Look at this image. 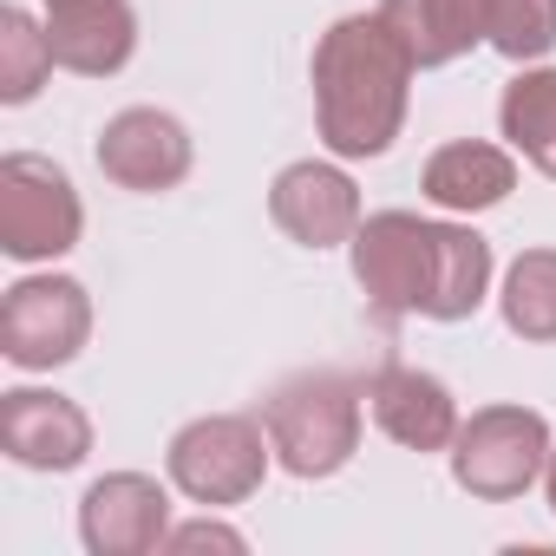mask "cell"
<instances>
[{
    "label": "cell",
    "mask_w": 556,
    "mask_h": 556,
    "mask_svg": "<svg viewBox=\"0 0 556 556\" xmlns=\"http://www.w3.org/2000/svg\"><path fill=\"white\" fill-rule=\"evenodd\" d=\"M413 53L406 40L387 27V14H348L321 34L315 47V125L321 144L348 164L361 157H387L400 125H406V99H413Z\"/></svg>",
    "instance_id": "1"
},
{
    "label": "cell",
    "mask_w": 556,
    "mask_h": 556,
    "mask_svg": "<svg viewBox=\"0 0 556 556\" xmlns=\"http://www.w3.org/2000/svg\"><path fill=\"white\" fill-rule=\"evenodd\" d=\"M361 400H367V387H354L348 374H328V367L282 380L262 400L275 465L295 478H334L361 452Z\"/></svg>",
    "instance_id": "2"
},
{
    "label": "cell",
    "mask_w": 556,
    "mask_h": 556,
    "mask_svg": "<svg viewBox=\"0 0 556 556\" xmlns=\"http://www.w3.org/2000/svg\"><path fill=\"white\" fill-rule=\"evenodd\" d=\"M268 426L249 419V413H210V419H190L170 452H164V471L170 484L203 504V510H223V504H242L262 491L268 478Z\"/></svg>",
    "instance_id": "3"
},
{
    "label": "cell",
    "mask_w": 556,
    "mask_h": 556,
    "mask_svg": "<svg viewBox=\"0 0 556 556\" xmlns=\"http://www.w3.org/2000/svg\"><path fill=\"white\" fill-rule=\"evenodd\" d=\"M549 445L556 439L536 406H478L452 439V478L484 504H510L543 478Z\"/></svg>",
    "instance_id": "4"
},
{
    "label": "cell",
    "mask_w": 556,
    "mask_h": 556,
    "mask_svg": "<svg viewBox=\"0 0 556 556\" xmlns=\"http://www.w3.org/2000/svg\"><path fill=\"white\" fill-rule=\"evenodd\" d=\"M354 282L380 315H426L432 282H439V223L413 210H380L361 216L354 229Z\"/></svg>",
    "instance_id": "5"
},
{
    "label": "cell",
    "mask_w": 556,
    "mask_h": 556,
    "mask_svg": "<svg viewBox=\"0 0 556 556\" xmlns=\"http://www.w3.org/2000/svg\"><path fill=\"white\" fill-rule=\"evenodd\" d=\"M79 229H86V203L53 157L34 151L0 157V249L14 262H53L79 242Z\"/></svg>",
    "instance_id": "6"
},
{
    "label": "cell",
    "mask_w": 556,
    "mask_h": 556,
    "mask_svg": "<svg viewBox=\"0 0 556 556\" xmlns=\"http://www.w3.org/2000/svg\"><path fill=\"white\" fill-rule=\"evenodd\" d=\"M92 341V295L73 275H27L0 302V354L21 374H53Z\"/></svg>",
    "instance_id": "7"
},
{
    "label": "cell",
    "mask_w": 556,
    "mask_h": 556,
    "mask_svg": "<svg viewBox=\"0 0 556 556\" xmlns=\"http://www.w3.org/2000/svg\"><path fill=\"white\" fill-rule=\"evenodd\" d=\"M190 131L184 118L157 112V105H131L118 118H105L99 131V170L118 184V190H138V197H157V190H177L190 177Z\"/></svg>",
    "instance_id": "8"
},
{
    "label": "cell",
    "mask_w": 556,
    "mask_h": 556,
    "mask_svg": "<svg viewBox=\"0 0 556 556\" xmlns=\"http://www.w3.org/2000/svg\"><path fill=\"white\" fill-rule=\"evenodd\" d=\"M268 216L302 249H334V242H354V229H361V190H354V177L341 164L302 157L289 170H275Z\"/></svg>",
    "instance_id": "9"
},
{
    "label": "cell",
    "mask_w": 556,
    "mask_h": 556,
    "mask_svg": "<svg viewBox=\"0 0 556 556\" xmlns=\"http://www.w3.org/2000/svg\"><path fill=\"white\" fill-rule=\"evenodd\" d=\"M170 536V491L144 471H105L79 497V543L92 556H144Z\"/></svg>",
    "instance_id": "10"
},
{
    "label": "cell",
    "mask_w": 556,
    "mask_h": 556,
    "mask_svg": "<svg viewBox=\"0 0 556 556\" xmlns=\"http://www.w3.org/2000/svg\"><path fill=\"white\" fill-rule=\"evenodd\" d=\"M0 445L27 471H73L92 452V419L66 393L14 387V393H0Z\"/></svg>",
    "instance_id": "11"
},
{
    "label": "cell",
    "mask_w": 556,
    "mask_h": 556,
    "mask_svg": "<svg viewBox=\"0 0 556 556\" xmlns=\"http://www.w3.org/2000/svg\"><path fill=\"white\" fill-rule=\"evenodd\" d=\"M367 413L406 452H452V439L465 426L452 387L439 374H419V367H380L367 380Z\"/></svg>",
    "instance_id": "12"
},
{
    "label": "cell",
    "mask_w": 556,
    "mask_h": 556,
    "mask_svg": "<svg viewBox=\"0 0 556 556\" xmlns=\"http://www.w3.org/2000/svg\"><path fill=\"white\" fill-rule=\"evenodd\" d=\"M47 40L66 73L112 79L138 53V14L131 0H47Z\"/></svg>",
    "instance_id": "13"
},
{
    "label": "cell",
    "mask_w": 556,
    "mask_h": 556,
    "mask_svg": "<svg viewBox=\"0 0 556 556\" xmlns=\"http://www.w3.org/2000/svg\"><path fill=\"white\" fill-rule=\"evenodd\" d=\"M419 190L452 216H478V210H497L517 190V157L504 144H484V138H452L426 157Z\"/></svg>",
    "instance_id": "14"
},
{
    "label": "cell",
    "mask_w": 556,
    "mask_h": 556,
    "mask_svg": "<svg viewBox=\"0 0 556 556\" xmlns=\"http://www.w3.org/2000/svg\"><path fill=\"white\" fill-rule=\"evenodd\" d=\"M380 14L406 40L419 73L452 66L478 40H491V0H380Z\"/></svg>",
    "instance_id": "15"
},
{
    "label": "cell",
    "mask_w": 556,
    "mask_h": 556,
    "mask_svg": "<svg viewBox=\"0 0 556 556\" xmlns=\"http://www.w3.org/2000/svg\"><path fill=\"white\" fill-rule=\"evenodd\" d=\"M491 295V242L471 223H439V282L426 321H471Z\"/></svg>",
    "instance_id": "16"
},
{
    "label": "cell",
    "mask_w": 556,
    "mask_h": 556,
    "mask_svg": "<svg viewBox=\"0 0 556 556\" xmlns=\"http://www.w3.org/2000/svg\"><path fill=\"white\" fill-rule=\"evenodd\" d=\"M497 125H504L510 151H523V157L556 184V73H549V66H523V73L504 86Z\"/></svg>",
    "instance_id": "17"
},
{
    "label": "cell",
    "mask_w": 556,
    "mask_h": 556,
    "mask_svg": "<svg viewBox=\"0 0 556 556\" xmlns=\"http://www.w3.org/2000/svg\"><path fill=\"white\" fill-rule=\"evenodd\" d=\"M497 308L517 341H556V249H523L504 268Z\"/></svg>",
    "instance_id": "18"
},
{
    "label": "cell",
    "mask_w": 556,
    "mask_h": 556,
    "mask_svg": "<svg viewBox=\"0 0 556 556\" xmlns=\"http://www.w3.org/2000/svg\"><path fill=\"white\" fill-rule=\"evenodd\" d=\"M53 66H60L53 60V40H47V27L27 8L0 14V105H27L47 86Z\"/></svg>",
    "instance_id": "19"
},
{
    "label": "cell",
    "mask_w": 556,
    "mask_h": 556,
    "mask_svg": "<svg viewBox=\"0 0 556 556\" xmlns=\"http://www.w3.org/2000/svg\"><path fill=\"white\" fill-rule=\"evenodd\" d=\"M491 47L517 66L556 47V0H491Z\"/></svg>",
    "instance_id": "20"
},
{
    "label": "cell",
    "mask_w": 556,
    "mask_h": 556,
    "mask_svg": "<svg viewBox=\"0 0 556 556\" xmlns=\"http://www.w3.org/2000/svg\"><path fill=\"white\" fill-rule=\"evenodd\" d=\"M164 549H229V556H242L249 536L229 530V523H216V517H197V523H177V530L164 536Z\"/></svg>",
    "instance_id": "21"
},
{
    "label": "cell",
    "mask_w": 556,
    "mask_h": 556,
    "mask_svg": "<svg viewBox=\"0 0 556 556\" xmlns=\"http://www.w3.org/2000/svg\"><path fill=\"white\" fill-rule=\"evenodd\" d=\"M543 491H549V510H556V445H549V465H543Z\"/></svg>",
    "instance_id": "22"
}]
</instances>
